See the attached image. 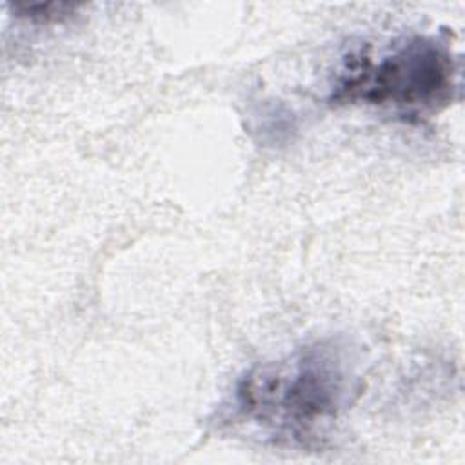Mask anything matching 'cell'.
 Here are the masks:
<instances>
[{"instance_id":"6da1fadb","label":"cell","mask_w":465,"mask_h":465,"mask_svg":"<svg viewBox=\"0 0 465 465\" xmlns=\"http://www.w3.org/2000/svg\"><path fill=\"white\" fill-rule=\"evenodd\" d=\"M358 389L345 347L323 340L247 371L234 387L231 418L274 445L309 449L320 445Z\"/></svg>"},{"instance_id":"7a4b0ae2","label":"cell","mask_w":465,"mask_h":465,"mask_svg":"<svg viewBox=\"0 0 465 465\" xmlns=\"http://www.w3.org/2000/svg\"><path fill=\"white\" fill-rule=\"evenodd\" d=\"M458 89V62L436 36L414 35L374 56L358 51L345 58L329 100L385 107L405 120L445 109Z\"/></svg>"},{"instance_id":"3957f363","label":"cell","mask_w":465,"mask_h":465,"mask_svg":"<svg viewBox=\"0 0 465 465\" xmlns=\"http://www.w3.org/2000/svg\"><path fill=\"white\" fill-rule=\"evenodd\" d=\"M16 16L33 20V22H60L69 18L76 5L71 4H15L13 5Z\"/></svg>"}]
</instances>
